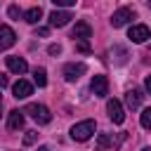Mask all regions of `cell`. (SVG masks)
I'll use <instances>...</instances> for the list:
<instances>
[{
  "instance_id": "6da1fadb",
  "label": "cell",
  "mask_w": 151,
  "mask_h": 151,
  "mask_svg": "<svg viewBox=\"0 0 151 151\" xmlns=\"http://www.w3.org/2000/svg\"><path fill=\"white\" fill-rule=\"evenodd\" d=\"M94 120H80V123H76L73 127H71V137L76 139V142H87L92 134H94Z\"/></svg>"
},
{
  "instance_id": "7a4b0ae2",
  "label": "cell",
  "mask_w": 151,
  "mask_h": 151,
  "mask_svg": "<svg viewBox=\"0 0 151 151\" xmlns=\"http://www.w3.org/2000/svg\"><path fill=\"white\" fill-rule=\"evenodd\" d=\"M24 113H28V116H31V118H33L38 125H47V123L52 120L50 109H47V106H42V104H28Z\"/></svg>"
},
{
  "instance_id": "3957f363",
  "label": "cell",
  "mask_w": 151,
  "mask_h": 151,
  "mask_svg": "<svg viewBox=\"0 0 151 151\" xmlns=\"http://www.w3.org/2000/svg\"><path fill=\"white\" fill-rule=\"evenodd\" d=\"M127 38H130L132 42H146V40L151 38V31H149V26H144V24H134V26H130Z\"/></svg>"
},
{
  "instance_id": "277c9868",
  "label": "cell",
  "mask_w": 151,
  "mask_h": 151,
  "mask_svg": "<svg viewBox=\"0 0 151 151\" xmlns=\"http://www.w3.org/2000/svg\"><path fill=\"white\" fill-rule=\"evenodd\" d=\"M132 17H134V12H132L130 7H120V9L113 12V17H111V26H113V28H120V26H125Z\"/></svg>"
},
{
  "instance_id": "5b68a950",
  "label": "cell",
  "mask_w": 151,
  "mask_h": 151,
  "mask_svg": "<svg viewBox=\"0 0 151 151\" xmlns=\"http://www.w3.org/2000/svg\"><path fill=\"white\" fill-rule=\"evenodd\" d=\"M85 71H87V68H85V64H83V61H78V64L73 61V64H66V66H64V78H66L68 83H76Z\"/></svg>"
},
{
  "instance_id": "8992f818",
  "label": "cell",
  "mask_w": 151,
  "mask_h": 151,
  "mask_svg": "<svg viewBox=\"0 0 151 151\" xmlns=\"http://www.w3.org/2000/svg\"><path fill=\"white\" fill-rule=\"evenodd\" d=\"M106 111H109V118H111L116 125H120V123L125 120V113H123V104H120L118 99H109V104H106Z\"/></svg>"
},
{
  "instance_id": "52a82bcc",
  "label": "cell",
  "mask_w": 151,
  "mask_h": 151,
  "mask_svg": "<svg viewBox=\"0 0 151 151\" xmlns=\"http://www.w3.org/2000/svg\"><path fill=\"white\" fill-rule=\"evenodd\" d=\"M14 42H17V33L7 24H0V50H9Z\"/></svg>"
},
{
  "instance_id": "ba28073f",
  "label": "cell",
  "mask_w": 151,
  "mask_h": 151,
  "mask_svg": "<svg viewBox=\"0 0 151 151\" xmlns=\"http://www.w3.org/2000/svg\"><path fill=\"white\" fill-rule=\"evenodd\" d=\"M71 19H73V17H71V12H66V9H54V12H50V26H54V28L66 26Z\"/></svg>"
},
{
  "instance_id": "9c48e42d",
  "label": "cell",
  "mask_w": 151,
  "mask_h": 151,
  "mask_svg": "<svg viewBox=\"0 0 151 151\" xmlns=\"http://www.w3.org/2000/svg\"><path fill=\"white\" fill-rule=\"evenodd\" d=\"M90 87H92L94 97H106L109 94V78L106 76H94L92 83H90Z\"/></svg>"
},
{
  "instance_id": "30bf717a",
  "label": "cell",
  "mask_w": 151,
  "mask_h": 151,
  "mask_svg": "<svg viewBox=\"0 0 151 151\" xmlns=\"http://www.w3.org/2000/svg\"><path fill=\"white\" fill-rule=\"evenodd\" d=\"M90 35H92L90 24H87V21H78V24H76V28H73V35H71V38H76L78 42H87V40H90Z\"/></svg>"
},
{
  "instance_id": "8fae6325",
  "label": "cell",
  "mask_w": 151,
  "mask_h": 151,
  "mask_svg": "<svg viewBox=\"0 0 151 151\" xmlns=\"http://www.w3.org/2000/svg\"><path fill=\"white\" fill-rule=\"evenodd\" d=\"M12 92H14V97H17V99H26L28 94H33V85H31L28 80H24V78H21V80H17V83L12 85Z\"/></svg>"
},
{
  "instance_id": "7c38bea8",
  "label": "cell",
  "mask_w": 151,
  "mask_h": 151,
  "mask_svg": "<svg viewBox=\"0 0 151 151\" xmlns=\"http://www.w3.org/2000/svg\"><path fill=\"white\" fill-rule=\"evenodd\" d=\"M5 64H7V68H9L12 73H19V76L28 71V64H26V59H21V57H7Z\"/></svg>"
},
{
  "instance_id": "4fadbf2b",
  "label": "cell",
  "mask_w": 151,
  "mask_h": 151,
  "mask_svg": "<svg viewBox=\"0 0 151 151\" xmlns=\"http://www.w3.org/2000/svg\"><path fill=\"white\" fill-rule=\"evenodd\" d=\"M142 90H137V87H132V90H127L125 92V104L130 106V109H137L139 104H142Z\"/></svg>"
},
{
  "instance_id": "5bb4252c",
  "label": "cell",
  "mask_w": 151,
  "mask_h": 151,
  "mask_svg": "<svg viewBox=\"0 0 151 151\" xmlns=\"http://www.w3.org/2000/svg\"><path fill=\"white\" fill-rule=\"evenodd\" d=\"M21 125H24V111H19V109L9 111V118H7V127H9V130H19Z\"/></svg>"
},
{
  "instance_id": "9a60e30c",
  "label": "cell",
  "mask_w": 151,
  "mask_h": 151,
  "mask_svg": "<svg viewBox=\"0 0 151 151\" xmlns=\"http://www.w3.org/2000/svg\"><path fill=\"white\" fill-rule=\"evenodd\" d=\"M24 19H26L28 24H38V21L42 19V9H40L38 5H35V7H31V9H26V12H24Z\"/></svg>"
},
{
  "instance_id": "2e32d148",
  "label": "cell",
  "mask_w": 151,
  "mask_h": 151,
  "mask_svg": "<svg viewBox=\"0 0 151 151\" xmlns=\"http://www.w3.org/2000/svg\"><path fill=\"white\" fill-rule=\"evenodd\" d=\"M33 80H35L38 87H45V85H47V71H45V68H35V71H33Z\"/></svg>"
},
{
  "instance_id": "e0dca14e",
  "label": "cell",
  "mask_w": 151,
  "mask_h": 151,
  "mask_svg": "<svg viewBox=\"0 0 151 151\" xmlns=\"http://www.w3.org/2000/svg\"><path fill=\"white\" fill-rule=\"evenodd\" d=\"M139 123H142V127H146V130H151V106L142 111V118H139Z\"/></svg>"
},
{
  "instance_id": "ac0fdd59",
  "label": "cell",
  "mask_w": 151,
  "mask_h": 151,
  "mask_svg": "<svg viewBox=\"0 0 151 151\" xmlns=\"http://www.w3.org/2000/svg\"><path fill=\"white\" fill-rule=\"evenodd\" d=\"M7 14H9L12 19H19V17H24V14H21V9H19L17 5H9V9H7Z\"/></svg>"
},
{
  "instance_id": "d6986e66",
  "label": "cell",
  "mask_w": 151,
  "mask_h": 151,
  "mask_svg": "<svg viewBox=\"0 0 151 151\" xmlns=\"http://www.w3.org/2000/svg\"><path fill=\"white\" fill-rule=\"evenodd\" d=\"M111 144H113V142H111L106 134H99V144H97L99 149H106V146H111Z\"/></svg>"
},
{
  "instance_id": "ffe728a7",
  "label": "cell",
  "mask_w": 151,
  "mask_h": 151,
  "mask_svg": "<svg viewBox=\"0 0 151 151\" xmlns=\"http://www.w3.org/2000/svg\"><path fill=\"white\" fill-rule=\"evenodd\" d=\"M54 5L57 7H71V5H76V0H54Z\"/></svg>"
},
{
  "instance_id": "44dd1931",
  "label": "cell",
  "mask_w": 151,
  "mask_h": 151,
  "mask_svg": "<svg viewBox=\"0 0 151 151\" xmlns=\"http://www.w3.org/2000/svg\"><path fill=\"white\" fill-rule=\"evenodd\" d=\"M35 142V132H26V137H24V144H33Z\"/></svg>"
},
{
  "instance_id": "7402d4cb",
  "label": "cell",
  "mask_w": 151,
  "mask_h": 151,
  "mask_svg": "<svg viewBox=\"0 0 151 151\" xmlns=\"http://www.w3.org/2000/svg\"><path fill=\"white\" fill-rule=\"evenodd\" d=\"M76 47H78V52H90V45L87 42H78Z\"/></svg>"
},
{
  "instance_id": "603a6c76",
  "label": "cell",
  "mask_w": 151,
  "mask_h": 151,
  "mask_svg": "<svg viewBox=\"0 0 151 151\" xmlns=\"http://www.w3.org/2000/svg\"><path fill=\"white\" fill-rule=\"evenodd\" d=\"M47 52H50V54H59V52H61V47H59V45H50V50H47Z\"/></svg>"
},
{
  "instance_id": "cb8c5ba5",
  "label": "cell",
  "mask_w": 151,
  "mask_h": 151,
  "mask_svg": "<svg viewBox=\"0 0 151 151\" xmlns=\"http://www.w3.org/2000/svg\"><path fill=\"white\" fill-rule=\"evenodd\" d=\"M144 87H146V92H149V94H151V73H149V76H146V80H144Z\"/></svg>"
},
{
  "instance_id": "d4e9b609",
  "label": "cell",
  "mask_w": 151,
  "mask_h": 151,
  "mask_svg": "<svg viewBox=\"0 0 151 151\" xmlns=\"http://www.w3.org/2000/svg\"><path fill=\"white\" fill-rule=\"evenodd\" d=\"M47 33H50L47 28H38V31H35V35H40V38H47Z\"/></svg>"
},
{
  "instance_id": "484cf974",
  "label": "cell",
  "mask_w": 151,
  "mask_h": 151,
  "mask_svg": "<svg viewBox=\"0 0 151 151\" xmlns=\"http://www.w3.org/2000/svg\"><path fill=\"white\" fill-rule=\"evenodd\" d=\"M0 87H7V76L0 73Z\"/></svg>"
},
{
  "instance_id": "4316f807",
  "label": "cell",
  "mask_w": 151,
  "mask_h": 151,
  "mask_svg": "<svg viewBox=\"0 0 151 151\" xmlns=\"http://www.w3.org/2000/svg\"><path fill=\"white\" fill-rule=\"evenodd\" d=\"M38 151H50V149L47 146H38Z\"/></svg>"
},
{
  "instance_id": "83f0119b",
  "label": "cell",
  "mask_w": 151,
  "mask_h": 151,
  "mask_svg": "<svg viewBox=\"0 0 151 151\" xmlns=\"http://www.w3.org/2000/svg\"><path fill=\"white\" fill-rule=\"evenodd\" d=\"M142 151H151V149H142Z\"/></svg>"
},
{
  "instance_id": "f1b7e54d",
  "label": "cell",
  "mask_w": 151,
  "mask_h": 151,
  "mask_svg": "<svg viewBox=\"0 0 151 151\" xmlns=\"http://www.w3.org/2000/svg\"><path fill=\"white\" fill-rule=\"evenodd\" d=\"M149 7H151V2H149Z\"/></svg>"
}]
</instances>
